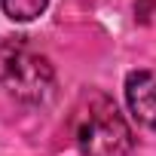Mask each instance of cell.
Segmentation results:
<instances>
[{"mask_svg": "<svg viewBox=\"0 0 156 156\" xmlns=\"http://www.w3.org/2000/svg\"><path fill=\"white\" fill-rule=\"evenodd\" d=\"M46 6L49 0H0V9L12 22H34L37 16L46 12Z\"/></svg>", "mask_w": 156, "mask_h": 156, "instance_id": "cell-4", "label": "cell"}, {"mask_svg": "<svg viewBox=\"0 0 156 156\" xmlns=\"http://www.w3.org/2000/svg\"><path fill=\"white\" fill-rule=\"evenodd\" d=\"M55 89V67L25 37L0 40V92L22 101L43 104Z\"/></svg>", "mask_w": 156, "mask_h": 156, "instance_id": "cell-2", "label": "cell"}, {"mask_svg": "<svg viewBox=\"0 0 156 156\" xmlns=\"http://www.w3.org/2000/svg\"><path fill=\"white\" fill-rule=\"evenodd\" d=\"M73 141L83 156H129L135 150V135L126 116L104 92H89L76 107Z\"/></svg>", "mask_w": 156, "mask_h": 156, "instance_id": "cell-1", "label": "cell"}, {"mask_svg": "<svg viewBox=\"0 0 156 156\" xmlns=\"http://www.w3.org/2000/svg\"><path fill=\"white\" fill-rule=\"evenodd\" d=\"M126 104L141 126L156 132V73L153 70H132L126 76Z\"/></svg>", "mask_w": 156, "mask_h": 156, "instance_id": "cell-3", "label": "cell"}]
</instances>
